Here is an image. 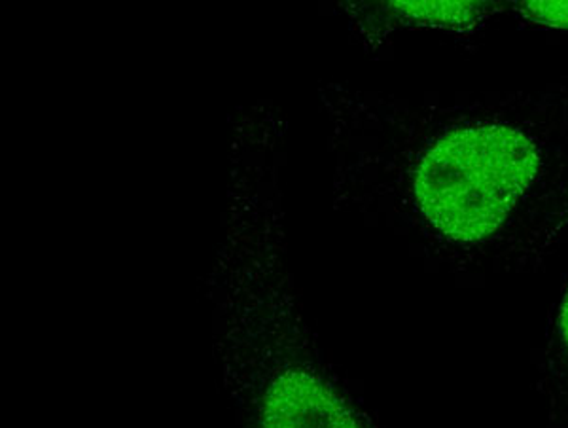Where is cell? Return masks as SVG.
Returning <instances> with one entry per match:
<instances>
[{"label": "cell", "mask_w": 568, "mask_h": 428, "mask_svg": "<svg viewBox=\"0 0 568 428\" xmlns=\"http://www.w3.org/2000/svg\"><path fill=\"white\" fill-rule=\"evenodd\" d=\"M262 428H362L339 396L304 371H286L270 387Z\"/></svg>", "instance_id": "obj_2"}, {"label": "cell", "mask_w": 568, "mask_h": 428, "mask_svg": "<svg viewBox=\"0 0 568 428\" xmlns=\"http://www.w3.org/2000/svg\"><path fill=\"white\" fill-rule=\"evenodd\" d=\"M398 190L463 273L532 272L568 240V79L460 91L412 114Z\"/></svg>", "instance_id": "obj_1"}, {"label": "cell", "mask_w": 568, "mask_h": 428, "mask_svg": "<svg viewBox=\"0 0 568 428\" xmlns=\"http://www.w3.org/2000/svg\"><path fill=\"white\" fill-rule=\"evenodd\" d=\"M506 10H511L519 20L529 26L568 33V2L517 0V2H506Z\"/></svg>", "instance_id": "obj_5"}, {"label": "cell", "mask_w": 568, "mask_h": 428, "mask_svg": "<svg viewBox=\"0 0 568 428\" xmlns=\"http://www.w3.org/2000/svg\"><path fill=\"white\" fill-rule=\"evenodd\" d=\"M536 384L546 428H568V279L549 320Z\"/></svg>", "instance_id": "obj_3"}, {"label": "cell", "mask_w": 568, "mask_h": 428, "mask_svg": "<svg viewBox=\"0 0 568 428\" xmlns=\"http://www.w3.org/2000/svg\"><path fill=\"white\" fill-rule=\"evenodd\" d=\"M387 8L396 20L406 23L455 34H474L493 16L506 10V2H388Z\"/></svg>", "instance_id": "obj_4"}]
</instances>
